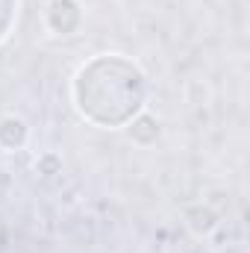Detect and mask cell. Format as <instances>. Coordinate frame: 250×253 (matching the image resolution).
<instances>
[{
    "label": "cell",
    "mask_w": 250,
    "mask_h": 253,
    "mask_svg": "<svg viewBox=\"0 0 250 253\" xmlns=\"http://www.w3.org/2000/svg\"><path fill=\"white\" fill-rule=\"evenodd\" d=\"M71 91L74 106L85 121L103 129H118L141 115L147 100V77L132 59L106 53L77 71Z\"/></svg>",
    "instance_id": "obj_1"
},
{
    "label": "cell",
    "mask_w": 250,
    "mask_h": 253,
    "mask_svg": "<svg viewBox=\"0 0 250 253\" xmlns=\"http://www.w3.org/2000/svg\"><path fill=\"white\" fill-rule=\"evenodd\" d=\"M80 21H83V12H80V3L77 0H53L47 6V24L59 36L74 33L80 27Z\"/></svg>",
    "instance_id": "obj_2"
},
{
    "label": "cell",
    "mask_w": 250,
    "mask_h": 253,
    "mask_svg": "<svg viewBox=\"0 0 250 253\" xmlns=\"http://www.w3.org/2000/svg\"><path fill=\"white\" fill-rule=\"evenodd\" d=\"M27 141V124L21 121V118H3L0 121V144L6 147V150H15V147H21Z\"/></svg>",
    "instance_id": "obj_3"
},
{
    "label": "cell",
    "mask_w": 250,
    "mask_h": 253,
    "mask_svg": "<svg viewBox=\"0 0 250 253\" xmlns=\"http://www.w3.org/2000/svg\"><path fill=\"white\" fill-rule=\"evenodd\" d=\"M15 12H18V0H0V42H3V39L9 36V30H12Z\"/></svg>",
    "instance_id": "obj_4"
}]
</instances>
